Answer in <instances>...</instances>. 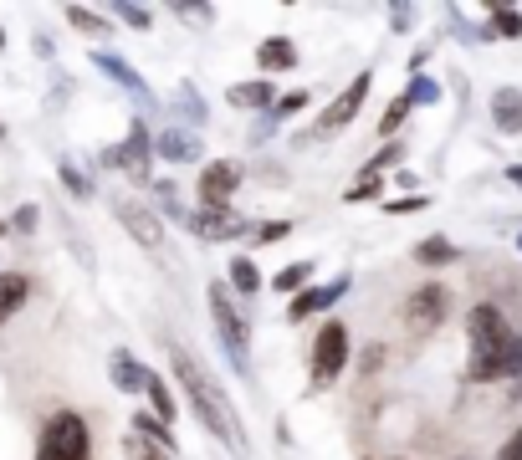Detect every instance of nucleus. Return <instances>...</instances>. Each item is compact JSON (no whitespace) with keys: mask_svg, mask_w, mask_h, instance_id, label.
Masks as SVG:
<instances>
[{"mask_svg":"<svg viewBox=\"0 0 522 460\" xmlns=\"http://www.w3.org/2000/svg\"><path fill=\"white\" fill-rule=\"evenodd\" d=\"M169 363H174V379L185 384V394H190V404H195V420H200V430H210L215 440H221L231 455H246V425H241V414H236V404H231V394L215 384V374L210 368H200L180 343H169Z\"/></svg>","mask_w":522,"mask_h":460,"instance_id":"obj_1","label":"nucleus"},{"mask_svg":"<svg viewBox=\"0 0 522 460\" xmlns=\"http://www.w3.org/2000/svg\"><path fill=\"white\" fill-rule=\"evenodd\" d=\"M466 338H471V358H466V379L471 384H492L507 374V348H512V328L502 307L476 302L466 317Z\"/></svg>","mask_w":522,"mask_h":460,"instance_id":"obj_2","label":"nucleus"},{"mask_svg":"<svg viewBox=\"0 0 522 460\" xmlns=\"http://www.w3.org/2000/svg\"><path fill=\"white\" fill-rule=\"evenodd\" d=\"M87 455H93V435H87L82 414H72V409L52 414L36 440V460H87Z\"/></svg>","mask_w":522,"mask_h":460,"instance_id":"obj_3","label":"nucleus"},{"mask_svg":"<svg viewBox=\"0 0 522 460\" xmlns=\"http://www.w3.org/2000/svg\"><path fill=\"white\" fill-rule=\"evenodd\" d=\"M210 312H215V333H221V348H226L231 368H236V374H246V368H251L246 328H241V312H236V302H231V292H226L221 282L210 287Z\"/></svg>","mask_w":522,"mask_h":460,"instance_id":"obj_4","label":"nucleus"},{"mask_svg":"<svg viewBox=\"0 0 522 460\" xmlns=\"http://www.w3.org/2000/svg\"><path fill=\"white\" fill-rule=\"evenodd\" d=\"M348 363V333L343 322H323V333L313 343V384H333Z\"/></svg>","mask_w":522,"mask_h":460,"instance_id":"obj_5","label":"nucleus"},{"mask_svg":"<svg viewBox=\"0 0 522 460\" xmlns=\"http://www.w3.org/2000/svg\"><path fill=\"white\" fill-rule=\"evenodd\" d=\"M446 307H451V292L441 282H425V287H415L405 297V322L420 328V333H430V328H441V322H446Z\"/></svg>","mask_w":522,"mask_h":460,"instance_id":"obj_6","label":"nucleus"},{"mask_svg":"<svg viewBox=\"0 0 522 460\" xmlns=\"http://www.w3.org/2000/svg\"><path fill=\"white\" fill-rule=\"evenodd\" d=\"M241 184V164L236 159H210L205 174H200V210H226L231 195Z\"/></svg>","mask_w":522,"mask_h":460,"instance_id":"obj_7","label":"nucleus"},{"mask_svg":"<svg viewBox=\"0 0 522 460\" xmlns=\"http://www.w3.org/2000/svg\"><path fill=\"white\" fill-rule=\"evenodd\" d=\"M369 72H359L354 82H348L343 92H338V98L328 103V113L318 118V133H338V128H348V123H354L359 118V108H364V98H369Z\"/></svg>","mask_w":522,"mask_h":460,"instance_id":"obj_8","label":"nucleus"},{"mask_svg":"<svg viewBox=\"0 0 522 460\" xmlns=\"http://www.w3.org/2000/svg\"><path fill=\"white\" fill-rule=\"evenodd\" d=\"M118 220L134 230V241H139L149 256H169V246H164V225H159L154 210H144L139 200H123V205H118Z\"/></svg>","mask_w":522,"mask_h":460,"instance_id":"obj_9","label":"nucleus"},{"mask_svg":"<svg viewBox=\"0 0 522 460\" xmlns=\"http://www.w3.org/2000/svg\"><path fill=\"white\" fill-rule=\"evenodd\" d=\"M149 154H154L149 133H144V123H134L123 144H113V149L103 154V164H108V169H128V174H139V179H144V174H149Z\"/></svg>","mask_w":522,"mask_h":460,"instance_id":"obj_10","label":"nucleus"},{"mask_svg":"<svg viewBox=\"0 0 522 460\" xmlns=\"http://www.w3.org/2000/svg\"><path fill=\"white\" fill-rule=\"evenodd\" d=\"M190 230H195V236H205V241H231V236H241V230H246V220L231 215V210H195Z\"/></svg>","mask_w":522,"mask_h":460,"instance_id":"obj_11","label":"nucleus"},{"mask_svg":"<svg viewBox=\"0 0 522 460\" xmlns=\"http://www.w3.org/2000/svg\"><path fill=\"white\" fill-rule=\"evenodd\" d=\"M343 292H348V282H333V287H308V292H297V297H292V322L313 317V312H328V307H333Z\"/></svg>","mask_w":522,"mask_h":460,"instance_id":"obj_12","label":"nucleus"},{"mask_svg":"<svg viewBox=\"0 0 522 460\" xmlns=\"http://www.w3.org/2000/svg\"><path fill=\"white\" fill-rule=\"evenodd\" d=\"M256 67L261 72H292L297 67V46L287 36H267V41L256 46Z\"/></svg>","mask_w":522,"mask_h":460,"instance_id":"obj_13","label":"nucleus"},{"mask_svg":"<svg viewBox=\"0 0 522 460\" xmlns=\"http://www.w3.org/2000/svg\"><path fill=\"white\" fill-rule=\"evenodd\" d=\"M492 123L502 133H522V92H512V87L492 92Z\"/></svg>","mask_w":522,"mask_h":460,"instance_id":"obj_14","label":"nucleus"},{"mask_svg":"<svg viewBox=\"0 0 522 460\" xmlns=\"http://www.w3.org/2000/svg\"><path fill=\"white\" fill-rule=\"evenodd\" d=\"M108 374H113V384H118L123 394H144V389H149V374L139 368L134 353H113V368H108Z\"/></svg>","mask_w":522,"mask_h":460,"instance_id":"obj_15","label":"nucleus"},{"mask_svg":"<svg viewBox=\"0 0 522 460\" xmlns=\"http://www.w3.org/2000/svg\"><path fill=\"white\" fill-rule=\"evenodd\" d=\"M26 297H31V282L21 271H0V322L6 317H16L21 307H26Z\"/></svg>","mask_w":522,"mask_h":460,"instance_id":"obj_16","label":"nucleus"},{"mask_svg":"<svg viewBox=\"0 0 522 460\" xmlns=\"http://www.w3.org/2000/svg\"><path fill=\"white\" fill-rule=\"evenodd\" d=\"M154 149L164 154V159H174V164H190V159H200V144L190 133H180V128H164L159 138H154Z\"/></svg>","mask_w":522,"mask_h":460,"instance_id":"obj_17","label":"nucleus"},{"mask_svg":"<svg viewBox=\"0 0 522 460\" xmlns=\"http://www.w3.org/2000/svg\"><path fill=\"white\" fill-rule=\"evenodd\" d=\"M93 62H98V67H103V72H108V77H113V82H123V87H128V92H134V98H144V103H149V87H144V77H139V72H134V67H128V62H123V57H113V52H98V57H93Z\"/></svg>","mask_w":522,"mask_h":460,"instance_id":"obj_18","label":"nucleus"},{"mask_svg":"<svg viewBox=\"0 0 522 460\" xmlns=\"http://www.w3.org/2000/svg\"><path fill=\"white\" fill-rule=\"evenodd\" d=\"M231 103L236 108H272L277 98H272V82H236L231 87Z\"/></svg>","mask_w":522,"mask_h":460,"instance_id":"obj_19","label":"nucleus"},{"mask_svg":"<svg viewBox=\"0 0 522 460\" xmlns=\"http://www.w3.org/2000/svg\"><path fill=\"white\" fill-rule=\"evenodd\" d=\"M415 261H420V266H451V261H456V246H451L446 236H425V241L415 246Z\"/></svg>","mask_w":522,"mask_h":460,"instance_id":"obj_20","label":"nucleus"},{"mask_svg":"<svg viewBox=\"0 0 522 460\" xmlns=\"http://www.w3.org/2000/svg\"><path fill=\"white\" fill-rule=\"evenodd\" d=\"M123 450H128V460H174L169 445H159V440H149V435H139V430L123 440Z\"/></svg>","mask_w":522,"mask_h":460,"instance_id":"obj_21","label":"nucleus"},{"mask_svg":"<svg viewBox=\"0 0 522 460\" xmlns=\"http://www.w3.org/2000/svg\"><path fill=\"white\" fill-rule=\"evenodd\" d=\"M313 276V261H292V266H282L277 276H272V287L287 297V292H302V282Z\"/></svg>","mask_w":522,"mask_h":460,"instance_id":"obj_22","label":"nucleus"},{"mask_svg":"<svg viewBox=\"0 0 522 460\" xmlns=\"http://www.w3.org/2000/svg\"><path fill=\"white\" fill-rule=\"evenodd\" d=\"M492 36L517 41V36H522V11H512V6H492Z\"/></svg>","mask_w":522,"mask_h":460,"instance_id":"obj_23","label":"nucleus"},{"mask_svg":"<svg viewBox=\"0 0 522 460\" xmlns=\"http://www.w3.org/2000/svg\"><path fill=\"white\" fill-rule=\"evenodd\" d=\"M144 394L154 399V420H159V425H169L174 414H180V409H174V399H169V389H164V379H154V374H149V389H144Z\"/></svg>","mask_w":522,"mask_h":460,"instance_id":"obj_24","label":"nucleus"},{"mask_svg":"<svg viewBox=\"0 0 522 460\" xmlns=\"http://www.w3.org/2000/svg\"><path fill=\"white\" fill-rule=\"evenodd\" d=\"M231 287H236V292H246V297L261 287V271H256L246 256H236V261H231Z\"/></svg>","mask_w":522,"mask_h":460,"instance_id":"obj_25","label":"nucleus"},{"mask_svg":"<svg viewBox=\"0 0 522 460\" xmlns=\"http://www.w3.org/2000/svg\"><path fill=\"white\" fill-rule=\"evenodd\" d=\"M67 21H72L77 31H87V36H108V16H98V11H82V6H67Z\"/></svg>","mask_w":522,"mask_h":460,"instance_id":"obj_26","label":"nucleus"},{"mask_svg":"<svg viewBox=\"0 0 522 460\" xmlns=\"http://www.w3.org/2000/svg\"><path fill=\"white\" fill-rule=\"evenodd\" d=\"M405 113H410V98L400 92V98L384 108V118H379V133H384V138H395V133H400V123H405Z\"/></svg>","mask_w":522,"mask_h":460,"instance_id":"obj_27","label":"nucleus"},{"mask_svg":"<svg viewBox=\"0 0 522 460\" xmlns=\"http://www.w3.org/2000/svg\"><path fill=\"white\" fill-rule=\"evenodd\" d=\"M512 389H522V333H512V348H507V374H502Z\"/></svg>","mask_w":522,"mask_h":460,"instance_id":"obj_28","label":"nucleus"},{"mask_svg":"<svg viewBox=\"0 0 522 460\" xmlns=\"http://www.w3.org/2000/svg\"><path fill=\"white\" fill-rule=\"evenodd\" d=\"M405 98H410V108H415V103H435V98H441V87H435L430 77H415V87L405 92Z\"/></svg>","mask_w":522,"mask_h":460,"instance_id":"obj_29","label":"nucleus"},{"mask_svg":"<svg viewBox=\"0 0 522 460\" xmlns=\"http://www.w3.org/2000/svg\"><path fill=\"white\" fill-rule=\"evenodd\" d=\"M384 190V184H379V174H364L359 184H354V190H348V205H359V200H374Z\"/></svg>","mask_w":522,"mask_h":460,"instance_id":"obj_30","label":"nucleus"},{"mask_svg":"<svg viewBox=\"0 0 522 460\" xmlns=\"http://www.w3.org/2000/svg\"><path fill=\"white\" fill-rule=\"evenodd\" d=\"M308 108V92H287V98L272 103V118H287V113H302Z\"/></svg>","mask_w":522,"mask_h":460,"instance_id":"obj_31","label":"nucleus"},{"mask_svg":"<svg viewBox=\"0 0 522 460\" xmlns=\"http://www.w3.org/2000/svg\"><path fill=\"white\" fill-rule=\"evenodd\" d=\"M118 16H123L128 26H139V31L154 26V11H149V6H118Z\"/></svg>","mask_w":522,"mask_h":460,"instance_id":"obj_32","label":"nucleus"},{"mask_svg":"<svg viewBox=\"0 0 522 460\" xmlns=\"http://www.w3.org/2000/svg\"><path fill=\"white\" fill-rule=\"evenodd\" d=\"M62 179H67V190H72L77 200H87V195H93V184H87V179H82L72 164H62Z\"/></svg>","mask_w":522,"mask_h":460,"instance_id":"obj_33","label":"nucleus"},{"mask_svg":"<svg viewBox=\"0 0 522 460\" xmlns=\"http://www.w3.org/2000/svg\"><path fill=\"white\" fill-rule=\"evenodd\" d=\"M425 205H430L425 195H410V200H389L384 210H389V215H415V210H425Z\"/></svg>","mask_w":522,"mask_h":460,"instance_id":"obj_34","label":"nucleus"},{"mask_svg":"<svg viewBox=\"0 0 522 460\" xmlns=\"http://www.w3.org/2000/svg\"><path fill=\"white\" fill-rule=\"evenodd\" d=\"M282 236H292V225H287V220H272V225H261V241H256V246H272V241H282Z\"/></svg>","mask_w":522,"mask_h":460,"instance_id":"obj_35","label":"nucleus"},{"mask_svg":"<svg viewBox=\"0 0 522 460\" xmlns=\"http://www.w3.org/2000/svg\"><path fill=\"white\" fill-rule=\"evenodd\" d=\"M497 460H522V430H512V440L502 445V455Z\"/></svg>","mask_w":522,"mask_h":460,"instance_id":"obj_36","label":"nucleus"},{"mask_svg":"<svg viewBox=\"0 0 522 460\" xmlns=\"http://www.w3.org/2000/svg\"><path fill=\"white\" fill-rule=\"evenodd\" d=\"M174 11H180L185 21H210V16H215L210 6H174Z\"/></svg>","mask_w":522,"mask_h":460,"instance_id":"obj_37","label":"nucleus"},{"mask_svg":"<svg viewBox=\"0 0 522 460\" xmlns=\"http://www.w3.org/2000/svg\"><path fill=\"white\" fill-rule=\"evenodd\" d=\"M389 21H395V26H410V21H415V11H410V6H395V11H389Z\"/></svg>","mask_w":522,"mask_h":460,"instance_id":"obj_38","label":"nucleus"},{"mask_svg":"<svg viewBox=\"0 0 522 460\" xmlns=\"http://www.w3.org/2000/svg\"><path fill=\"white\" fill-rule=\"evenodd\" d=\"M395 159H400V144H389V149H384V154L374 159V169H384V164H395Z\"/></svg>","mask_w":522,"mask_h":460,"instance_id":"obj_39","label":"nucleus"},{"mask_svg":"<svg viewBox=\"0 0 522 460\" xmlns=\"http://www.w3.org/2000/svg\"><path fill=\"white\" fill-rule=\"evenodd\" d=\"M507 179H512V184H517V190H522V164H512V169H507Z\"/></svg>","mask_w":522,"mask_h":460,"instance_id":"obj_40","label":"nucleus"},{"mask_svg":"<svg viewBox=\"0 0 522 460\" xmlns=\"http://www.w3.org/2000/svg\"><path fill=\"white\" fill-rule=\"evenodd\" d=\"M0 46H6V31H0Z\"/></svg>","mask_w":522,"mask_h":460,"instance_id":"obj_41","label":"nucleus"},{"mask_svg":"<svg viewBox=\"0 0 522 460\" xmlns=\"http://www.w3.org/2000/svg\"><path fill=\"white\" fill-rule=\"evenodd\" d=\"M0 138H6V123H0Z\"/></svg>","mask_w":522,"mask_h":460,"instance_id":"obj_42","label":"nucleus"}]
</instances>
